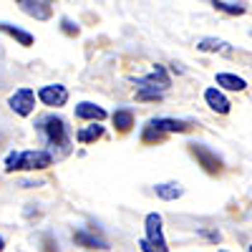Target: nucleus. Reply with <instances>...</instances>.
<instances>
[{
  "mask_svg": "<svg viewBox=\"0 0 252 252\" xmlns=\"http://www.w3.org/2000/svg\"><path fill=\"white\" fill-rule=\"evenodd\" d=\"M53 164V154L46 149L31 152H10L5 157V172H40Z\"/></svg>",
  "mask_w": 252,
  "mask_h": 252,
  "instance_id": "nucleus-1",
  "label": "nucleus"
},
{
  "mask_svg": "<svg viewBox=\"0 0 252 252\" xmlns=\"http://www.w3.org/2000/svg\"><path fill=\"white\" fill-rule=\"evenodd\" d=\"M35 126H38V131L46 136L48 146H63V149L68 146V126L61 116H53V114L43 116V119H38Z\"/></svg>",
  "mask_w": 252,
  "mask_h": 252,
  "instance_id": "nucleus-2",
  "label": "nucleus"
},
{
  "mask_svg": "<svg viewBox=\"0 0 252 252\" xmlns=\"http://www.w3.org/2000/svg\"><path fill=\"white\" fill-rule=\"evenodd\" d=\"M189 149H192V154L197 157L199 166H202L207 174H220V172H222V157H217V152H212L209 146H204V144H192Z\"/></svg>",
  "mask_w": 252,
  "mask_h": 252,
  "instance_id": "nucleus-3",
  "label": "nucleus"
},
{
  "mask_svg": "<svg viewBox=\"0 0 252 252\" xmlns=\"http://www.w3.org/2000/svg\"><path fill=\"white\" fill-rule=\"evenodd\" d=\"M134 83H136L139 89H154V91H161V94H164L166 89L172 86V78H169V73H166V68L157 63V66L152 68V73H149V76L134 78Z\"/></svg>",
  "mask_w": 252,
  "mask_h": 252,
  "instance_id": "nucleus-4",
  "label": "nucleus"
},
{
  "mask_svg": "<svg viewBox=\"0 0 252 252\" xmlns=\"http://www.w3.org/2000/svg\"><path fill=\"white\" fill-rule=\"evenodd\" d=\"M144 227H146V240H149L159 252H169V247H166V240H164V229H161V215H157V212L146 215Z\"/></svg>",
  "mask_w": 252,
  "mask_h": 252,
  "instance_id": "nucleus-5",
  "label": "nucleus"
},
{
  "mask_svg": "<svg viewBox=\"0 0 252 252\" xmlns=\"http://www.w3.org/2000/svg\"><path fill=\"white\" fill-rule=\"evenodd\" d=\"M8 106L18 114V116H31L35 109V94L31 89H18L10 98H8Z\"/></svg>",
  "mask_w": 252,
  "mask_h": 252,
  "instance_id": "nucleus-6",
  "label": "nucleus"
},
{
  "mask_svg": "<svg viewBox=\"0 0 252 252\" xmlns=\"http://www.w3.org/2000/svg\"><path fill=\"white\" fill-rule=\"evenodd\" d=\"M38 98L46 103V106H66V101H68V91L66 86H61V83H48V86L43 89H38Z\"/></svg>",
  "mask_w": 252,
  "mask_h": 252,
  "instance_id": "nucleus-7",
  "label": "nucleus"
},
{
  "mask_svg": "<svg viewBox=\"0 0 252 252\" xmlns=\"http://www.w3.org/2000/svg\"><path fill=\"white\" fill-rule=\"evenodd\" d=\"M15 3L26 15H31L35 20H48L51 18V5L43 3V0H15Z\"/></svg>",
  "mask_w": 252,
  "mask_h": 252,
  "instance_id": "nucleus-8",
  "label": "nucleus"
},
{
  "mask_svg": "<svg viewBox=\"0 0 252 252\" xmlns=\"http://www.w3.org/2000/svg\"><path fill=\"white\" fill-rule=\"evenodd\" d=\"M73 242L81 245V247H89V250H106L109 247L106 240L94 235V232H89V229H76V232H73Z\"/></svg>",
  "mask_w": 252,
  "mask_h": 252,
  "instance_id": "nucleus-9",
  "label": "nucleus"
},
{
  "mask_svg": "<svg viewBox=\"0 0 252 252\" xmlns=\"http://www.w3.org/2000/svg\"><path fill=\"white\" fill-rule=\"evenodd\" d=\"M149 124L157 126L161 134H184V131H189V126H192L189 121H182V119H152Z\"/></svg>",
  "mask_w": 252,
  "mask_h": 252,
  "instance_id": "nucleus-10",
  "label": "nucleus"
},
{
  "mask_svg": "<svg viewBox=\"0 0 252 252\" xmlns=\"http://www.w3.org/2000/svg\"><path fill=\"white\" fill-rule=\"evenodd\" d=\"M204 101H207V106L212 111H217V114H229V106H232L220 89H207L204 91Z\"/></svg>",
  "mask_w": 252,
  "mask_h": 252,
  "instance_id": "nucleus-11",
  "label": "nucleus"
},
{
  "mask_svg": "<svg viewBox=\"0 0 252 252\" xmlns=\"http://www.w3.org/2000/svg\"><path fill=\"white\" fill-rule=\"evenodd\" d=\"M76 116L83 119V121H103L106 119V111L101 106H96V103H91V101H81L76 106Z\"/></svg>",
  "mask_w": 252,
  "mask_h": 252,
  "instance_id": "nucleus-12",
  "label": "nucleus"
},
{
  "mask_svg": "<svg viewBox=\"0 0 252 252\" xmlns=\"http://www.w3.org/2000/svg\"><path fill=\"white\" fill-rule=\"evenodd\" d=\"M0 31H3L5 35H10V38H15L20 46H33V33H28V31H23V28H18V26H13V23H8V20H0Z\"/></svg>",
  "mask_w": 252,
  "mask_h": 252,
  "instance_id": "nucleus-13",
  "label": "nucleus"
},
{
  "mask_svg": "<svg viewBox=\"0 0 252 252\" xmlns=\"http://www.w3.org/2000/svg\"><path fill=\"white\" fill-rule=\"evenodd\" d=\"M154 192H157V197L164 199V202H174V199H179V197L184 194V187H182L179 182H164V184H157V187H154Z\"/></svg>",
  "mask_w": 252,
  "mask_h": 252,
  "instance_id": "nucleus-14",
  "label": "nucleus"
},
{
  "mask_svg": "<svg viewBox=\"0 0 252 252\" xmlns=\"http://www.w3.org/2000/svg\"><path fill=\"white\" fill-rule=\"evenodd\" d=\"M217 86L227 89V91H245L247 83H245V78H240L235 73H217Z\"/></svg>",
  "mask_w": 252,
  "mask_h": 252,
  "instance_id": "nucleus-15",
  "label": "nucleus"
},
{
  "mask_svg": "<svg viewBox=\"0 0 252 252\" xmlns=\"http://www.w3.org/2000/svg\"><path fill=\"white\" fill-rule=\"evenodd\" d=\"M197 48L202 53H224V51H229V43L222 38H202L197 43Z\"/></svg>",
  "mask_w": 252,
  "mask_h": 252,
  "instance_id": "nucleus-16",
  "label": "nucleus"
},
{
  "mask_svg": "<svg viewBox=\"0 0 252 252\" xmlns=\"http://www.w3.org/2000/svg\"><path fill=\"white\" fill-rule=\"evenodd\" d=\"M114 126L119 131H129L134 126V111L131 109H116L114 111Z\"/></svg>",
  "mask_w": 252,
  "mask_h": 252,
  "instance_id": "nucleus-17",
  "label": "nucleus"
},
{
  "mask_svg": "<svg viewBox=\"0 0 252 252\" xmlns=\"http://www.w3.org/2000/svg\"><path fill=\"white\" fill-rule=\"evenodd\" d=\"M103 136V126L101 124H91V126H86V129H81L78 131V141L81 144H91V141H96V139H101Z\"/></svg>",
  "mask_w": 252,
  "mask_h": 252,
  "instance_id": "nucleus-18",
  "label": "nucleus"
},
{
  "mask_svg": "<svg viewBox=\"0 0 252 252\" xmlns=\"http://www.w3.org/2000/svg\"><path fill=\"white\" fill-rule=\"evenodd\" d=\"M212 5L227 15H245L247 13V5L245 3H227V0H212Z\"/></svg>",
  "mask_w": 252,
  "mask_h": 252,
  "instance_id": "nucleus-19",
  "label": "nucleus"
},
{
  "mask_svg": "<svg viewBox=\"0 0 252 252\" xmlns=\"http://www.w3.org/2000/svg\"><path fill=\"white\" fill-rule=\"evenodd\" d=\"M161 139H164V134L157 129V126H152V124H146V126H144V131H141V141L152 144V141H161Z\"/></svg>",
  "mask_w": 252,
  "mask_h": 252,
  "instance_id": "nucleus-20",
  "label": "nucleus"
},
{
  "mask_svg": "<svg viewBox=\"0 0 252 252\" xmlns=\"http://www.w3.org/2000/svg\"><path fill=\"white\" fill-rule=\"evenodd\" d=\"M61 31H63V33H66V35H71V38L81 33V28H78V23H73V20H71V18H61Z\"/></svg>",
  "mask_w": 252,
  "mask_h": 252,
  "instance_id": "nucleus-21",
  "label": "nucleus"
},
{
  "mask_svg": "<svg viewBox=\"0 0 252 252\" xmlns=\"http://www.w3.org/2000/svg\"><path fill=\"white\" fill-rule=\"evenodd\" d=\"M164 94L161 91H154V89H139L136 91V98L139 101H159Z\"/></svg>",
  "mask_w": 252,
  "mask_h": 252,
  "instance_id": "nucleus-22",
  "label": "nucleus"
},
{
  "mask_svg": "<svg viewBox=\"0 0 252 252\" xmlns=\"http://www.w3.org/2000/svg\"><path fill=\"white\" fill-rule=\"evenodd\" d=\"M199 235H202V237H207V240H212V242H220V240H222V235H220V232H209V229H199Z\"/></svg>",
  "mask_w": 252,
  "mask_h": 252,
  "instance_id": "nucleus-23",
  "label": "nucleus"
},
{
  "mask_svg": "<svg viewBox=\"0 0 252 252\" xmlns=\"http://www.w3.org/2000/svg\"><path fill=\"white\" fill-rule=\"evenodd\" d=\"M139 247H141V252H159V250H157L149 240H146V237H144V240H139Z\"/></svg>",
  "mask_w": 252,
  "mask_h": 252,
  "instance_id": "nucleus-24",
  "label": "nucleus"
},
{
  "mask_svg": "<svg viewBox=\"0 0 252 252\" xmlns=\"http://www.w3.org/2000/svg\"><path fill=\"white\" fill-rule=\"evenodd\" d=\"M3 250H5V240H3V237H0V252H3Z\"/></svg>",
  "mask_w": 252,
  "mask_h": 252,
  "instance_id": "nucleus-25",
  "label": "nucleus"
},
{
  "mask_svg": "<svg viewBox=\"0 0 252 252\" xmlns=\"http://www.w3.org/2000/svg\"><path fill=\"white\" fill-rule=\"evenodd\" d=\"M43 3H53V0H43Z\"/></svg>",
  "mask_w": 252,
  "mask_h": 252,
  "instance_id": "nucleus-26",
  "label": "nucleus"
},
{
  "mask_svg": "<svg viewBox=\"0 0 252 252\" xmlns=\"http://www.w3.org/2000/svg\"><path fill=\"white\" fill-rule=\"evenodd\" d=\"M250 252H252V245H250Z\"/></svg>",
  "mask_w": 252,
  "mask_h": 252,
  "instance_id": "nucleus-27",
  "label": "nucleus"
},
{
  "mask_svg": "<svg viewBox=\"0 0 252 252\" xmlns=\"http://www.w3.org/2000/svg\"><path fill=\"white\" fill-rule=\"evenodd\" d=\"M222 252H227V250H222Z\"/></svg>",
  "mask_w": 252,
  "mask_h": 252,
  "instance_id": "nucleus-28",
  "label": "nucleus"
}]
</instances>
